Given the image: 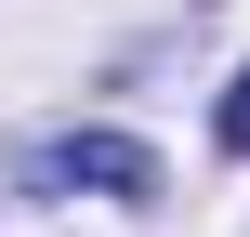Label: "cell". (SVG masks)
<instances>
[{"mask_svg": "<svg viewBox=\"0 0 250 237\" xmlns=\"http://www.w3.org/2000/svg\"><path fill=\"white\" fill-rule=\"evenodd\" d=\"M40 185H105V198H158V158H145L132 132H66V145H40Z\"/></svg>", "mask_w": 250, "mask_h": 237, "instance_id": "obj_1", "label": "cell"}, {"mask_svg": "<svg viewBox=\"0 0 250 237\" xmlns=\"http://www.w3.org/2000/svg\"><path fill=\"white\" fill-rule=\"evenodd\" d=\"M224 145H237V158H250V79H237V92H224Z\"/></svg>", "mask_w": 250, "mask_h": 237, "instance_id": "obj_2", "label": "cell"}]
</instances>
